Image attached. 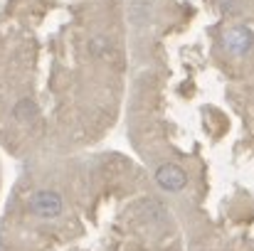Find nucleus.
<instances>
[{
  "mask_svg": "<svg viewBox=\"0 0 254 251\" xmlns=\"http://www.w3.org/2000/svg\"><path fill=\"white\" fill-rule=\"evenodd\" d=\"M62 197L55 190H37L30 197V212L37 214L40 219H55L62 214Z\"/></svg>",
  "mask_w": 254,
  "mask_h": 251,
  "instance_id": "obj_1",
  "label": "nucleus"
},
{
  "mask_svg": "<svg viewBox=\"0 0 254 251\" xmlns=\"http://www.w3.org/2000/svg\"><path fill=\"white\" fill-rule=\"evenodd\" d=\"M156 182L158 187H163L166 192H180L185 185H188V175L185 170L175 163H166L156 170Z\"/></svg>",
  "mask_w": 254,
  "mask_h": 251,
  "instance_id": "obj_2",
  "label": "nucleus"
},
{
  "mask_svg": "<svg viewBox=\"0 0 254 251\" xmlns=\"http://www.w3.org/2000/svg\"><path fill=\"white\" fill-rule=\"evenodd\" d=\"M225 47H227L232 54L245 57V54L252 50V32H250L247 27H242V25L232 27V30L225 35Z\"/></svg>",
  "mask_w": 254,
  "mask_h": 251,
  "instance_id": "obj_3",
  "label": "nucleus"
},
{
  "mask_svg": "<svg viewBox=\"0 0 254 251\" xmlns=\"http://www.w3.org/2000/svg\"><path fill=\"white\" fill-rule=\"evenodd\" d=\"M12 116H15L17 121H32V118L37 116V108H35V103H32L30 99H22V101L12 108Z\"/></svg>",
  "mask_w": 254,
  "mask_h": 251,
  "instance_id": "obj_4",
  "label": "nucleus"
}]
</instances>
